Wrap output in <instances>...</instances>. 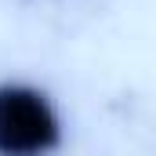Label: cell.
<instances>
[{
	"instance_id": "cell-1",
	"label": "cell",
	"mask_w": 156,
	"mask_h": 156,
	"mask_svg": "<svg viewBox=\"0 0 156 156\" xmlns=\"http://www.w3.org/2000/svg\"><path fill=\"white\" fill-rule=\"evenodd\" d=\"M62 138V113L44 87L26 80L0 83V156H51Z\"/></svg>"
}]
</instances>
